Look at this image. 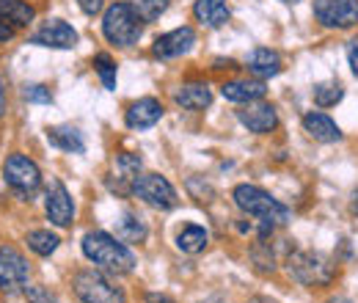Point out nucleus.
I'll return each instance as SVG.
<instances>
[{"mask_svg":"<svg viewBox=\"0 0 358 303\" xmlns=\"http://www.w3.org/2000/svg\"><path fill=\"white\" fill-rule=\"evenodd\" d=\"M163 119V105L155 97H141L124 113V122L130 130H149Z\"/></svg>","mask_w":358,"mask_h":303,"instance_id":"2eb2a0df","label":"nucleus"},{"mask_svg":"<svg viewBox=\"0 0 358 303\" xmlns=\"http://www.w3.org/2000/svg\"><path fill=\"white\" fill-rule=\"evenodd\" d=\"M287 270L303 287H325L336 276V265L328 254H322V251H301V248H295L287 257Z\"/></svg>","mask_w":358,"mask_h":303,"instance_id":"20e7f679","label":"nucleus"},{"mask_svg":"<svg viewBox=\"0 0 358 303\" xmlns=\"http://www.w3.org/2000/svg\"><path fill=\"white\" fill-rule=\"evenodd\" d=\"M146 303H177V301H171L169 295H157V293H149V295H146Z\"/></svg>","mask_w":358,"mask_h":303,"instance_id":"f704fd0d","label":"nucleus"},{"mask_svg":"<svg viewBox=\"0 0 358 303\" xmlns=\"http://www.w3.org/2000/svg\"><path fill=\"white\" fill-rule=\"evenodd\" d=\"M193 17H196L204 28H221V25L229 22L231 11H229V3H226V0H196Z\"/></svg>","mask_w":358,"mask_h":303,"instance_id":"a211bd4d","label":"nucleus"},{"mask_svg":"<svg viewBox=\"0 0 358 303\" xmlns=\"http://www.w3.org/2000/svg\"><path fill=\"white\" fill-rule=\"evenodd\" d=\"M141 157L133 155V152H124V155H119L116 160H113V179L108 182V188L113 190V193H119V196H124V193H133L135 182H138V176H141Z\"/></svg>","mask_w":358,"mask_h":303,"instance_id":"4468645a","label":"nucleus"},{"mask_svg":"<svg viewBox=\"0 0 358 303\" xmlns=\"http://www.w3.org/2000/svg\"><path fill=\"white\" fill-rule=\"evenodd\" d=\"M3 176H6V185L14 188V190H17L20 196H25V199L34 196V193L39 190V185H42V171H39V166H36L31 157L20 155V152H14V155L6 157Z\"/></svg>","mask_w":358,"mask_h":303,"instance_id":"423d86ee","label":"nucleus"},{"mask_svg":"<svg viewBox=\"0 0 358 303\" xmlns=\"http://www.w3.org/2000/svg\"><path fill=\"white\" fill-rule=\"evenodd\" d=\"M251 260L257 262V267L262 270V273H273V251H270V246L265 240H259L257 246H254V251H251Z\"/></svg>","mask_w":358,"mask_h":303,"instance_id":"c85d7f7f","label":"nucleus"},{"mask_svg":"<svg viewBox=\"0 0 358 303\" xmlns=\"http://www.w3.org/2000/svg\"><path fill=\"white\" fill-rule=\"evenodd\" d=\"M234 204L245 213V216L259 218L262 223H273V226H284L292 220L289 207H284L278 199H273L268 190L257 188V185H237L231 193Z\"/></svg>","mask_w":358,"mask_h":303,"instance_id":"f03ea898","label":"nucleus"},{"mask_svg":"<svg viewBox=\"0 0 358 303\" xmlns=\"http://www.w3.org/2000/svg\"><path fill=\"white\" fill-rule=\"evenodd\" d=\"M116 237H119L122 243H141V240L146 237V226H143L141 218L124 213V216L116 220Z\"/></svg>","mask_w":358,"mask_h":303,"instance_id":"393cba45","label":"nucleus"},{"mask_svg":"<svg viewBox=\"0 0 358 303\" xmlns=\"http://www.w3.org/2000/svg\"><path fill=\"white\" fill-rule=\"evenodd\" d=\"M6 116V86H3V80H0V119Z\"/></svg>","mask_w":358,"mask_h":303,"instance_id":"c9c22d12","label":"nucleus"},{"mask_svg":"<svg viewBox=\"0 0 358 303\" xmlns=\"http://www.w3.org/2000/svg\"><path fill=\"white\" fill-rule=\"evenodd\" d=\"M303 130L309 132L314 141H320V143H336V141H342L339 125L328 113H320V111H309L303 116Z\"/></svg>","mask_w":358,"mask_h":303,"instance_id":"dca6fc26","label":"nucleus"},{"mask_svg":"<svg viewBox=\"0 0 358 303\" xmlns=\"http://www.w3.org/2000/svg\"><path fill=\"white\" fill-rule=\"evenodd\" d=\"M174 99L185 111H204V108L213 105V91H210L207 83H185L174 94Z\"/></svg>","mask_w":358,"mask_h":303,"instance_id":"412c9836","label":"nucleus"},{"mask_svg":"<svg viewBox=\"0 0 358 303\" xmlns=\"http://www.w3.org/2000/svg\"><path fill=\"white\" fill-rule=\"evenodd\" d=\"M237 119H240V125H243L245 130L254 132V135L273 132L275 130V125H278V113H275V108H273L270 102H262V99L243 105V108L237 111Z\"/></svg>","mask_w":358,"mask_h":303,"instance_id":"9b49d317","label":"nucleus"},{"mask_svg":"<svg viewBox=\"0 0 358 303\" xmlns=\"http://www.w3.org/2000/svg\"><path fill=\"white\" fill-rule=\"evenodd\" d=\"M133 193L155 210H174L177 207V190L163 174H141Z\"/></svg>","mask_w":358,"mask_h":303,"instance_id":"0eeeda50","label":"nucleus"},{"mask_svg":"<svg viewBox=\"0 0 358 303\" xmlns=\"http://www.w3.org/2000/svg\"><path fill=\"white\" fill-rule=\"evenodd\" d=\"M248 303H275V301H270V298H251Z\"/></svg>","mask_w":358,"mask_h":303,"instance_id":"e433bc0d","label":"nucleus"},{"mask_svg":"<svg viewBox=\"0 0 358 303\" xmlns=\"http://www.w3.org/2000/svg\"><path fill=\"white\" fill-rule=\"evenodd\" d=\"M314 97V105H320V108H334L336 102H342V97H345V88L339 80H325V83H317L312 91Z\"/></svg>","mask_w":358,"mask_h":303,"instance_id":"a878e982","label":"nucleus"},{"mask_svg":"<svg viewBox=\"0 0 358 303\" xmlns=\"http://www.w3.org/2000/svg\"><path fill=\"white\" fill-rule=\"evenodd\" d=\"M47 141L61 149V152H69V155H83L86 152V141H83V132L72 125H61V127H50L47 130Z\"/></svg>","mask_w":358,"mask_h":303,"instance_id":"6ab92c4d","label":"nucleus"},{"mask_svg":"<svg viewBox=\"0 0 358 303\" xmlns=\"http://www.w3.org/2000/svg\"><path fill=\"white\" fill-rule=\"evenodd\" d=\"M245 66H248V72L257 75L259 80H268V78H275V75L281 72L284 64H281V55H278L275 50H270V47H257V50L248 55Z\"/></svg>","mask_w":358,"mask_h":303,"instance_id":"f3484780","label":"nucleus"},{"mask_svg":"<svg viewBox=\"0 0 358 303\" xmlns=\"http://www.w3.org/2000/svg\"><path fill=\"white\" fill-rule=\"evenodd\" d=\"M350 210H353V213H356V216H358V193H356V196H353V204H350Z\"/></svg>","mask_w":358,"mask_h":303,"instance_id":"4c0bfd02","label":"nucleus"},{"mask_svg":"<svg viewBox=\"0 0 358 303\" xmlns=\"http://www.w3.org/2000/svg\"><path fill=\"white\" fill-rule=\"evenodd\" d=\"M83 257L89 262H94L99 270L122 276L130 273L135 267V254L113 234L108 232H89L83 237Z\"/></svg>","mask_w":358,"mask_h":303,"instance_id":"f257e3e1","label":"nucleus"},{"mask_svg":"<svg viewBox=\"0 0 358 303\" xmlns=\"http://www.w3.org/2000/svg\"><path fill=\"white\" fill-rule=\"evenodd\" d=\"M31 44L52 47V50H72L78 44V31L64 20H47L45 25L31 36Z\"/></svg>","mask_w":358,"mask_h":303,"instance_id":"ddd939ff","label":"nucleus"},{"mask_svg":"<svg viewBox=\"0 0 358 303\" xmlns=\"http://www.w3.org/2000/svg\"><path fill=\"white\" fill-rule=\"evenodd\" d=\"M348 61H350V69H353V75L358 78V39H356V42L348 44Z\"/></svg>","mask_w":358,"mask_h":303,"instance_id":"72a5a7b5","label":"nucleus"},{"mask_svg":"<svg viewBox=\"0 0 358 303\" xmlns=\"http://www.w3.org/2000/svg\"><path fill=\"white\" fill-rule=\"evenodd\" d=\"M102 34L116 47H133L143 36V17L133 3H113L102 17Z\"/></svg>","mask_w":358,"mask_h":303,"instance_id":"7ed1b4c3","label":"nucleus"},{"mask_svg":"<svg viewBox=\"0 0 358 303\" xmlns=\"http://www.w3.org/2000/svg\"><path fill=\"white\" fill-rule=\"evenodd\" d=\"M25 243H28V248H31L34 254H39V257H50V254L61 246V237H58V234H52L50 229H34V232H28Z\"/></svg>","mask_w":358,"mask_h":303,"instance_id":"b1692460","label":"nucleus"},{"mask_svg":"<svg viewBox=\"0 0 358 303\" xmlns=\"http://www.w3.org/2000/svg\"><path fill=\"white\" fill-rule=\"evenodd\" d=\"M28 276H31L28 260L14 246H0V290L3 293L25 290Z\"/></svg>","mask_w":358,"mask_h":303,"instance_id":"6e6552de","label":"nucleus"},{"mask_svg":"<svg viewBox=\"0 0 358 303\" xmlns=\"http://www.w3.org/2000/svg\"><path fill=\"white\" fill-rule=\"evenodd\" d=\"M207 243H210L207 229H201V226H196V223H187V226L179 229L177 248L182 254H201V251L207 248Z\"/></svg>","mask_w":358,"mask_h":303,"instance_id":"4be33fe9","label":"nucleus"},{"mask_svg":"<svg viewBox=\"0 0 358 303\" xmlns=\"http://www.w3.org/2000/svg\"><path fill=\"white\" fill-rule=\"evenodd\" d=\"M25 301L28 303H61L47 287L42 284H34V287H25Z\"/></svg>","mask_w":358,"mask_h":303,"instance_id":"7c9ffc66","label":"nucleus"},{"mask_svg":"<svg viewBox=\"0 0 358 303\" xmlns=\"http://www.w3.org/2000/svg\"><path fill=\"white\" fill-rule=\"evenodd\" d=\"M45 213H47V218H50V223H55V226H61V229L72 226V220H75V202H72L69 190L64 188V182L55 179V182L47 188Z\"/></svg>","mask_w":358,"mask_h":303,"instance_id":"9d476101","label":"nucleus"},{"mask_svg":"<svg viewBox=\"0 0 358 303\" xmlns=\"http://www.w3.org/2000/svg\"><path fill=\"white\" fill-rule=\"evenodd\" d=\"M14 34H17V28L0 14V42H8V39H14Z\"/></svg>","mask_w":358,"mask_h":303,"instance_id":"473e14b6","label":"nucleus"},{"mask_svg":"<svg viewBox=\"0 0 358 303\" xmlns=\"http://www.w3.org/2000/svg\"><path fill=\"white\" fill-rule=\"evenodd\" d=\"M135 11L143 17V22H155L166 14L169 8V0H133Z\"/></svg>","mask_w":358,"mask_h":303,"instance_id":"cd10ccee","label":"nucleus"},{"mask_svg":"<svg viewBox=\"0 0 358 303\" xmlns=\"http://www.w3.org/2000/svg\"><path fill=\"white\" fill-rule=\"evenodd\" d=\"M94 69H96V75H99L102 86L108 88V91H113V88H116V64H113V58H110L108 52L94 55Z\"/></svg>","mask_w":358,"mask_h":303,"instance_id":"bb28decb","label":"nucleus"},{"mask_svg":"<svg viewBox=\"0 0 358 303\" xmlns=\"http://www.w3.org/2000/svg\"><path fill=\"white\" fill-rule=\"evenodd\" d=\"M265 83L262 80H231L221 86V94L229 102H240V105H248V102H257L265 97Z\"/></svg>","mask_w":358,"mask_h":303,"instance_id":"aec40b11","label":"nucleus"},{"mask_svg":"<svg viewBox=\"0 0 358 303\" xmlns=\"http://www.w3.org/2000/svg\"><path fill=\"white\" fill-rule=\"evenodd\" d=\"M193 44H196V31L190 25H182V28H174V31L157 36L155 44H152V52H155V58L171 61V58H179V55L190 52Z\"/></svg>","mask_w":358,"mask_h":303,"instance_id":"f8f14e48","label":"nucleus"},{"mask_svg":"<svg viewBox=\"0 0 358 303\" xmlns=\"http://www.w3.org/2000/svg\"><path fill=\"white\" fill-rule=\"evenodd\" d=\"M331 303H356V301H350V298H334Z\"/></svg>","mask_w":358,"mask_h":303,"instance_id":"58836bf2","label":"nucleus"},{"mask_svg":"<svg viewBox=\"0 0 358 303\" xmlns=\"http://www.w3.org/2000/svg\"><path fill=\"white\" fill-rule=\"evenodd\" d=\"M72 290L80 303H127L124 290L99 270H78L72 279Z\"/></svg>","mask_w":358,"mask_h":303,"instance_id":"39448f33","label":"nucleus"},{"mask_svg":"<svg viewBox=\"0 0 358 303\" xmlns=\"http://www.w3.org/2000/svg\"><path fill=\"white\" fill-rule=\"evenodd\" d=\"M281 3H301V0H281Z\"/></svg>","mask_w":358,"mask_h":303,"instance_id":"ea45409f","label":"nucleus"},{"mask_svg":"<svg viewBox=\"0 0 358 303\" xmlns=\"http://www.w3.org/2000/svg\"><path fill=\"white\" fill-rule=\"evenodd\" d=\"M22 97L25 102H36V105H50L52 102V91L42 83H31V86L22 88Z\"/></svg>","mask_w":358,"mask_h":303,"instance_id":"c756f323","label":"nucleus"},{"mask_svg":"<svg viewBox=\"0 0 358 303\" xmlns=\"http://www.w3.org/2000/svg\"><path fill=\"white\" fill-rule=\"evenodd\" d=\"M314 17L325 28H353L358 25V0H314Z\"/></svg>","mask_w":358,"mask_h":303,"instance_id":"1a4fd4ad","label":"nucleus"},{"mask_svg":"<svg viewBox=\"0 0 358 303\" xmlns=\"http://www.w3.org/2000/svg\"><path fill=\"white\" fill-rule=\"evenodd\" d=\"M78 6L83 8V14H89V17H94V14H99V11H102L105 0H78Z\"/></svg>","mask_w":358,"mask_h":303,"instance_id":"2f4dec72","label":"nucleus"},{"mask_svg":"<svg viewBox=\"0 0 358 303\" xmlns=\"http://www.w3.org/2000/svg\"><path fill=\"white\" fill-rule=\"evenodd\" d=\"M0 14L20 31V28H28L36 17V8L25 0H0Z\"/></svg>","mask_w":358,"mask_h":303,"instance_id":"5701e85b","label":"nucleus"}]
</instances>
